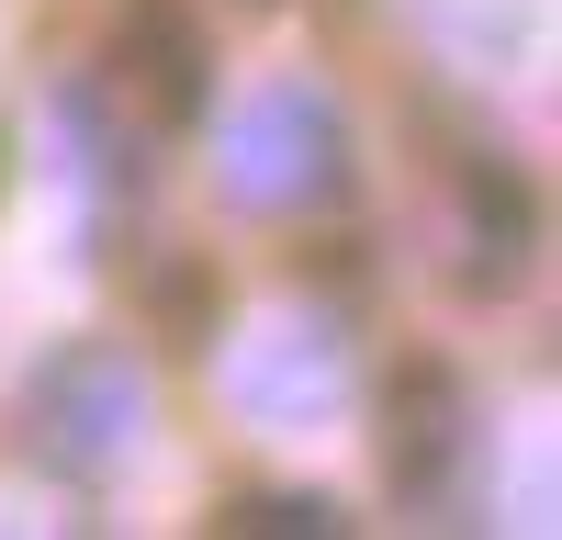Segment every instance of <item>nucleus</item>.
<instances>
[{
	"label": "nucleus",
	"instance_id": "nucleus-7",
	"mask_svg": "<svg viewBox=\"0 0 562 540\" xmlns=\"http://www.w3.org/2000/svg\"><path fill=\"white\" fill-rule=\"evenodd\" d=\"M237 529H259V540H338L349 518L326 507V495H248V507H237Z\"/></svg>",
	"mask_w": 562,
	"mask_h": 540
},
{
	"label": "nucleus",
	"instance_id": "nucleus-1",
	"mask_svg": "<svg viewBox=\"0 0 562 540\" xmlns=\"http://www.w3.org/2000/svg\"><path fill=\"white\" fill-rule=\"evenodd\" d=\"M225 203L237 214H315V203H338L349 192V113H338V90H315V79H270L237 102V124H225Z\"/></svg>",
	"mask_w": 562,
	"mask_h": 540
},
{
	"label": "nucleus",
	"instance_id": "nucleus-2",
	"mask_svg": "<svg viewBox=\"0 0 562 540\" xmlns=\"http://www.w3.org/2000/svg\"><path fill=\"white\" fill-rule=\"evenodd\" d=\"M147 439V372H135V349L113 338H68L45 372L23 383V450L45 473H113L124 450Z\"/></svg>",
	"mask_w": 562,
	"mask_h": 540
},
{
	"label": "nucleus",
	"instance_id": "nucleus-5",
	"mask_svg": "<svg viewBox=\"0 0 562 540\" xmlns=\"http://www.w3.org/2000/svg\"><path fill=\"white\" fill-rule=\"evenodd\" d=\"M383 462L405 495H439L450 462H461V383L439 372V360H416V372L394 383V439H383Z\"/></svg>",
	"mask_w": 562,
	"mask_h": 540
},
{
	"label": "nucleus",
	"instance_id": "nucleus-3",
	"mask_svg": "<svg viewBox=\"0 0 562 540\" xmlns=\"http://www.w3.org/2000/svg\"><path fill=\"white\" fill-rule=\"evenodd\" d=\"M225 394L248 405L259 428H315L349 405V338L326 315H259L225 349Z\"/></svg>",
	"mask_w": 562,
	"mask_h": 540
},
{
	"label": "nucleus",
	"instance_id": "nucleus-4",
	"mask_svg": "<svg viewBox=\"0 0 562 540\" xmlns=\"http://www.w3.org/2000/svg\"><path fill=\"white\" fill-rule=\"evenodd\" d=\"M102 102L135 124V135H180L203 113V34L180 0H135L113 23V57H102Z\"/></svg>",
	"mask_w": 562,
	"mask_h": 540
},
{
	"label": "nucleus",
	"instance_id": "nucleus-6",
	"mask_svg": "<svg viewBox=\"0 0 562 540\" xmlns=\"http://www.w3.org/2000/svg\"><path fill=\"white\" fill-rule=\"evenodd\" d=\"M518 259H529V203L495 158H473L461 169V282H518Z\"/></svg>",
	"mask_w": 562,
	"mask_h": 540
}]
</instances>
